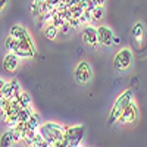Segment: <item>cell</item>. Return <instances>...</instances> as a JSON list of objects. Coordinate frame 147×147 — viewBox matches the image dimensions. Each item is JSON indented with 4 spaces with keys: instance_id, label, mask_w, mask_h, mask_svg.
<instances>
[{
    "instance_id": "1",
    "label": "cell",
    "mask_w": 147,
    "mask_h": 147,
    "mask_svg": "<svg viewBox=\"0 0 147 147\" xmlns=\"http://www.w3.org/2000/svg\"><path fill=\"white\" fill-rule=\"evenodd\" d=\"M38 131L41 132V136L46 138V141L52 146V144H55L57 141H63L66 127H62V125L56 124V122H47V124H44V125H41L38 128Z\"/></svg>"
},
{
    "instance_id": "2",
    "label": "cell",
    "mask_w": 147,
    "mask_h": 147,
    "mask_svg": "<svg viewBox=\"0 0 147 147\" xmlns=\"http://www.w3.org/2000/svg\"><path fill=\"white\" fill-rule=\"evenodd\" d=\"M132 97H134V93H132L131 90H125V91L115 100V105H113L112 110H110L109 121H107L109 125H112L113 122H116V121L119 119V116L124 113V110H125V109L129 106V103L132 102Z\"/></svg>"
},
{
    "instance_id": "3",
    "label": "cell",
    "mask_w": 147,
    "mask_h": 147,
    "mask_svg": "<svg viewBox=\"0 0 147 147\" xmlns=\"http://www.w3.org/2000/svg\"><path fill=\"white\" fill-rule=\"evenodd\" d=\"M84 132H85V128L82 125L66 128L65 136H63V146L65 147H78L80 143L82 141Z\"/></svg>"
},
{
    "instance_id": "4",
    "label": "cell",
    "mask_w": 147,
    "mask_h": 147,
    "mask_svg": "<svg viewBox=\"0 0 147 147\" xmlns=\"http://www.w3.org/2000/svg\"><path fill=\"white\" fill-rule=\"evenodd\" d=\"M113 65H115V69L119 71V72H124V71H128L132 65V52L129 49H121V50L116 53L115 56V60H113Z\"/></svg>"
},
{
    "instance_id": "5",
    "label": "cell",
    "mask_w": 147,
    "mask_h": 147,
    "mask_svg": "<svg viewBox=\"0 0 147 147\" xmlns=\"http://www.w3.org/2000/svg\"><path fill=\"white\" fill-rule=\"evenodd\" d=\"M131 41H132L134 49H137V50H143L144 49V46L147 43V35H146L144 25L141 22L134 24V27L131 30Z\"/></svg>"
},
{
    "instance_id": "6",
    "label": "cell",
    "mask_w": 147,
    "mask_h": 147,
    "mask_svg": "<svg viewBox=\"0 0 147 147\" xmlns=\"http://www.w3.org/2000/svg\"><path fill=\"white\" fill-rule=\"evenodd\" d=\"M13 53L18 57H32L35 55V46H34V41L31 37H27V38H24L21 41H16Z\"/></svg>"
},
{
    "instance_id": "7",
    "label": "cell",
    "mask_w": 147,
    "mask_h": 147,
    "mask_svg": "<svg viewBox=\"0 0 147 147\" xmlns=\"http://www.w3.org/2000/svg\"><path fill=\"white\" fill-rule=\"evenodd\" d=\"M74 75H75V81L78 84H81V85L87 84L93 77V72H91V68H90L88 62H85V60L80 62L75 68V74H74Z\"/></svg>"
},
{
    "instance_id": "8",
    "label": "cell",
    "mask_w": 147,
    "mask_h": 147,
    "mask_svg": "<svg viewBox=\"0 0 147 147\" xmlns=\"http://www.w3.org/2000/svg\"><path fill=\"white\" fill-rule=\"evenodd\" d=\"M97 38H99V46H103V47H110V46L113 44L115 34H113V31L110 30L109 27L102 25V27L97 28Z\"/></svg>"
},
{
    "instance_id": "9",
    "label": "cell",
    "mask_w": 147,
    "mask_h": 147,
    "mask_svg": "<svg viewBox=\"0 0 147 147\" xmlns=\"http://www.w3.org/2000/svg\"><path fill=\"white\" fill-rule=\"evenodd\" d=\"M137 115H138V109H137L136 103L131 102V103H129V106L124 110V113H122V115L119 116L118 122H119V124H122V125H125V124H131V122L136 121Z\"/></svg>"
},
{
    "instance_id": "10",
    "label": "cell",
    "mask_w": 147,
    "mask_h": 147,
    "mask_svg": "<svg viewBox=\"0 0 147 147\" xmlns=\"http://www.w3.org/2000/svg\"><path fill=\"white\" fill-rule=\"evenodd\" d=\"M82 41L90 47H97L99 46V38H97V28L88 25L82 31Z\"/></svg>"
},
{
    "instance_id": "11",
    "label": "cell",
    "mask_w": 147,
    "mask_h": 147,
    "mask_svg": "<svg viewBox=\"0 0 147 147\" xmlns=\"http://www.w3.org/2000/svg\"><path fill=\"white\" fill-rule=\"evenodd\" d=\"M19 91H22L21 90V84L16 81V80H12V81H9V82H6L5 84V87H3V90H2V94H3V97L5 99H13V97L19 93Z\"/></svg>"
},
{
    "instance_id": "12",
    "label": "cell",
    "mask_w": 147,
    "mask_h": 147,
    "mask_svg": "<svg viewBox=\"0 0 147 147\" xmlns=\"http://www.w3.org/2000/svg\"><path fill=\"white\" fill-rule=\"evenodd\" d=\"M18 65H19V57L13 52H7V55L3 59V68H5V71L9 72V74H13L18 69Z\"/></svg>"
},
{
    "instance_id": "13",
    "label": "cell",
    "mask_w": 147,
    "mask_h": 147,
    "mask_svg": "<svg viewBox=\"0 0 147 147\" xmlns=\"http://www.w3.org/2000/svg\"><path fill=\"white\" fill-rule=\"evenodd\" d=\"M9 35L13 37L15 41H21V40H24V38H27V37H30L28 31L24 28V27H21V25H13V27H12Z\"/></svg>"
},
{
    "instance_id": "14",
    "label": "cell",
    "mask_w": 147,
    "mask_h": 147,
    "mask_svg": "<svg viewBox=\"0 0 147 147\" xmlns=\"http://www.w3.org/2000/svg\"><path fill=\"white\" fill-rule=\"evenodd\" d=\"M50 24H53V25L57 27V28H60L62 25H65V24H66V18H65L63 10H57V9H55L53 16H52V19H50Z\"/></svg>"
},
{
    "instance_id": "15",
    "label": "cell",
    "mask_w": 147,
    "mask_h": 147,
    "mask_svg": "<svg viewBox=\"0 0 147 147\" xmlns=\"http://www.w3.org/2000/svg\"><path fill=\"white\" fill-rule=\"evenodd\" d=\"M13 128H9V131H5L0 138V147H10L13 144Z\"/></svg>"
},
{
    "instance_id": "16",
    "label": "cell",
    "mask_w": 147,
    "mask_h": 147,
    "mask_svg": "<svg viewBox=\"0 0 147 147\" xmlns=\"http://www.w3.org/2000/svg\"><path fill=\"white\" fill-rule=\"evenodd\" d=\"M15 99L19 102V105H21L22 107H30V106H31V97H30V94L25 93V91H19V93L15 96Z\"/></svg>"
},
{
    "instance_id": "17",
    "label": "cell",
    "mask_w": 147,
    "mask_h": 147,
    "mask_svg": "<svg viewBox=\"0 0 147 147\" xmlns=\"http://www.w3.org/2000/svg\"><path fill=\"white\" fill-rule=\"evenodd\" d=\"M40 121H41L40 116L34 112V113L31 115V118L28 119V122H27V124H28V128L32 129V131H38V128H40Z\"/></svg>"
},
{
    "instance_id": "18",
    "label": "cell",
    "mask_w": 147,
    "mask_h": 147,
    "mask_svg": "<svg viewBox=\"0 0 147 147\" xmlns=\"http://www.w3.org/2000/svg\"><path fill=\"white\" fill-rule=\"evenodd\" d=\"M69 10H71V15H72V18H77V19H80L81 16H82V13H84V6L81 5V3H78V5H72V6H69Z\"/></svg>"
},
{
    "instance_id": "19",
    "label": "cell",
    "mask_w": 147,
    "mask_h": 147,
    "mask_svg": "<svg viewBox=\"0 0 147 147\" xmlns=\"http://www.w3.org/2000/svg\"><path fill=\"white\" fill-rule=\"evenodd\" d=\"M57 34H59V28H57V27H55L53 24L47 25V27H46V30H44V35L47 37L49 40H55L56 37H57Z\"/></svg>"
},
{
    "instance_id": "20",
    "label": "cell",
    "mask_w": 147,
    "mask_h": 147,
    "mask_svg": "<svg viewBox=\"0 0 147 147\" xmlns=\"http://www.w3.org/2000/svg\"><path fill=\"white\" fill-rule=\"evenodd\" d=\"M34 112L31 110V107H21V110L18 112V118L21 122H28V119L31 118Z\"/></svg>"
},
{
    "instance_id": "21",
    "label": "cell",
    "mask_w": 147,
    "mask_h": 147,
    "mask_svg": "<svg viewBox=\"0 0 147 147\" xmlns=\"http://www.w3.org/2000/svg\"><path fill=\"white\" fill-rule=\"evenodd\" d=\"M32 147H50V144L46 141V138L41 136L40 131H37V132H35V138H34Z\"/></svg>"
},
{
    "instance_id": "22",
    "label": "cell",
    "mask_w": 147,
    "mask_h": 147,
    "mask_svg": "<svg viewBox=\"0 0 147 147\" xmlns=\"http://www.w3.org/2000/svg\"><path fill=\"white\" fill-rule=\"evenodd\" d=\"M15 46H16L15 38H13L12 35H9L7 38L5 40V47H6V50H7V52H13V50H15Z\"/></svg>"
},
{
    "instance_id": "23",
    "label": "cell",
    "mask_w": 147,
    "mask_h": 147,
    "mask_svg": "<svg viewBox=\"0 0 147 147\" xmlns=\"http://www.w3.org/2000/svg\"><path fill=\"white\" fill-rule=\"evenodd\" d=\"M103 13H105L103 6H97V7L93 10V21H100V19L103 18Z\"/></svg>"
},
{
    "instance_id": "24",
    "label": "cell",
    "mask_w": 147,
    "mask_h": 147,
    "mask_svg": "<svg viewBox=\"0 0 147 147\" xmlns=\"http://www.w3.org/2000/svg\"><path fill=\"white\" fill-rule=\"evenodd\" d=\"M80 21L84 22V24L93 22V12H90V10H84V13H82V16L80 18Z\"/></svg>"
},
{
    "instance_id": "25",
    "label": "cell",
    "mask_w": 147,
    "mask_h": 147,
    "mask_svg": "<svg viewBox=\"0 0 147 147\" xmlns=\"http://www.w3.org/2000/svg\"><path fill=\"white\" fill-rule=\"evenodd\" d=\"M66 24H68L71 28H80L82 22H81L80 19H77V18H69V19L66 21Z\"/></svg>"
},
{
    "instance_id": "26",
    "label": "cell",
    "mask_w": 147,
    "mask_h": 147,
    "mask_svg": "<svg viewBox=\"0 0 147 147\" xmlns=\"http://www.w3.org/2000/svg\"><path fill=\"white\" fill-rule=\"evenodd\" d=\"M24 140V136H22V134L16 129V128H13V141L15 143H19V141H22Z\"/></svg>"
},
{
    "instance_id": "27",
    "label": "cell",
    "mask_w": 147,
    "mask_h": 147,
    "mask_svg": "<svg viewBox=\"0 0 147 147\" xmlns=\"http://www.w3.org/2000/svg\"><path fill=\"white\" fill-rule=\"evenodd\" d=\"M5 84H6V82H5V81H3L2 78H0V100L3 99V94H2V90H3V87H5Z\"/></svg>"
},
{
    "instance_id": "28",
    "label": "cell",
    "mask_w": 147,
    "mask_h": 147,
    "mask_svg": "<svg viewBox=\"0 0 147 147\" xmlns=\"http://www.w3.org/2000/svg\"><path fill=\"white\" fill-rule=\"evenodd\" d=\"M69 28H71V27L68 25V24H65V25H62V27H60L59 30H62V32H63V34H68V31H69Z\"/></svg>"
},
{
    "instance_id": "29",
    "label": "cell",
    "mask_w": 147,
    "mask_h": 147,
    "mask_svg": "<svg viewBox=\"0 0 147 147\" xmlns=\"http://www.w3.org/2000/svg\"><path fill=\"white\" fill-rule=\"evenodd\" d=\"M93 2L97 5V6H105V3H106V0H93Z\"/></svg>"
},
{
    "instance_id": "30",
    "label": "cell",
    "mask_w": 147,
    "mask_h": 147,
    "mask_svg": "<svg viewBox=\"0 0 147 147\" xmlns=\"http://www.w3.org/2000/svg\"><path fill=\"white\" fill-rule=\"evenodd\" d=\"M7 2H9V0H0V10H2V9L7 5Z\"/></svg>"
}]
</instances>
